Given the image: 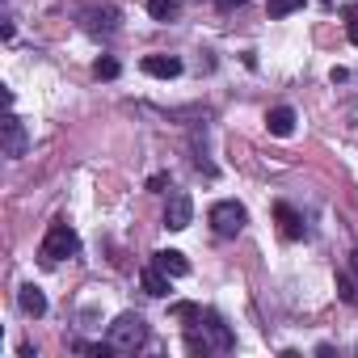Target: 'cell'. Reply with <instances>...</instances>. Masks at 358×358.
I'll return each instance as SVG.
<instances>
[{"label": "cell", "instance_id": "4", "mask_svg": "<svg viewBox=\"0 0 358 358\" xmlns=\"http://www.w3.org/2000/svg\"><path fill=\"white\" fill-rule=\"evenodd\" d=\"M190 220H194V199L186 190H173L169 194V207H164V228L169 232H186Z\"/></svg>", "mask_w": 358, "mask_h": 358}, {"label": "cell", "instance_id": "9", "mask_svg": "<svg viewBox=\"0 0 358 358\" xmlns=\"http://www.w3.org/2000/svg\"><path fill=\"white\" fill-rule=\"evenodd\" d=\"M274 220H278V228H282V236H287V241H299V236L308 232V228H303V215H299L295 207H287V203H278V207H274Z\"/></svg>", "mask_w": 358, "mask_h": 358}, {"label": "cell", "instance_id": "5", "mask_svg": "<svg viewBox=\"0 0 358 358\" xmlns=\"http://www.w3.org/2000/svg\"><path fill=\"white\" fill-rule=\"evenodd\" d=\"M199 329H203V337H207V345H211V350H220V354L236 345V337H232V329L224 324V316H220V312H203V320H199Z\"/></svg>", "mask_w": 358, "mask_h": 358}, {"label": "cell", "instance_id": "16", "mask_svg": "<svg viewBox=\"0 0 358 358\" xmlns=\"http://www.w3.org/2000/svg\"><path fill=\"white\" fill-rule=\"evenodd\" d=\"M118 72H122V68H118L114 55H101V59L93 64V76H97V80H118Z\"/></svg>", "mask_w": 358, "mask_h": 358}, {"label": "cell", "instance_id": "19", "mask_svg": "<svg viewBox=\"0 0 358 358\" xmlns=\"http://www.w3.org/2000/svg\"><path fill=\"white\" fill-rule=\"evenodd\" d=\"M345 38L358 47V5H354V9H345Z\"/></svg>", "mask_w": 358, "mask_h": 358}, {"label": "cell", "instance_id": "11", "mask_svg": "<svg viewBox=\"0 0 358 358\" xmlns=\"http://www.w3.org/2000/svg\"><path fill=\"white\" fill-rule=\"evenodd\" d=\"M266 127H270V135L287 139V135L295 131V110H291V106H274V110L266 114Z\"/></svg>", "mask_w": 358, "mask_h": 358}, {"label": "cell", "instance_id": "1", "mask_svg": "<svg viewBox=\"0 0 358 358\" xmlns=\"http://www.w3.org/2000/svg\"><path fill=\"white\" fill-rule=\"evenodd\" d=\"M76 249H80V236H76V228H72L68 220H55V224L47 228V241H43L38 257H43L47 266H55V262H64V257H76Z\"/></svg>", "mask_w": 358, "mask_h": 358}, {"label": "cell", "instance_id": "13", "mask_svg": "<svg viewBox=\"0 0 358 358\" xmlns=\"http://www.w3.org/2000/svg\"><path fill=\"white\" fill-rule=\"evenodd\" d=\"M85 17H89V22H85V30H93V34H97V30H114V26H118V13H114V9H89Z\"/></svg>", "mask_w": 358, "mask_h": 358}, {"label": "cell", "instance_id": "17", "mask_svg": "<svg viewBox=\"0 0 358 358\" xmlns=\"http://www.w3.org/2000/svg\"><path fill=\"white\" fill-rule=\"evenodd\" d=\"M337 295H341L345 303H358V287H354L350 274H337Z\"/></svg>", "mask_w": 358, "mask_h": 358}, {"label": "cell", "instance_id": "6", "mask_svg": "<svg viewBox=\"0 0 358 358\" xmlns=\"http://www.w3.org/2000/svg\"><path fill=\"white\" fill-rule=\"evenodd\" d=\"M30 152V135H26V122L17 114L5 118V156H26Z\"/></svg>", "mask_w": 358, "mask_h": 358}, {"label": "cell", "instance_id": "15", "mask_svg": "<svg viewBox=\"0 0 358 358\" xmlns=\"http://www.w3.org/2000/svg\"><path fill=\"white\" fill-rule=\"evenodd\" d=\"M148 13H152V22H173L177 17V0H148Z\"/></svg>", "mask_w": 358, "mask_h": 358}, {"label": "cell", "instance_id": "10", "mask_svg": "<svg viewBox=\"0 0 358 358\" xmlns=\"http://www.w3.org/2000/svg\"><path fill=\"white\" fill-rule=\"evenodd\" d=\"M139 287H143L152 299H164V295H169V274H164L160 266H143V270H139Z\"/></svg>", "mask_w": 358, "mask_h": 358}, {"label": "cell", "instance_id": "14", "mask_svg": "<svg viewBox=\"0 0 358 358\" xmlns=\"http://www.w3.org/2000/svg\"><path fill=\"white\" fill-rule=\"evenodd\" d=\"M169 312H173L177 320H186V324H199V320H203V308H199V303H190V299H177V303H169Z\"/></svg>", "mask_w": 358, "mask_h": 358}, {"label": "cell", "instance_id": "7", "mask_svg": "<svg viewBox=\"0 0 358 358\" xmlns=\"http://www.w3.org/2000/svg\"><path fill=\"white\" fill-rule=\"evenodd\" d=\"M148 76H156V80H173V76H182V59L177 55H143V64H139Z\"/></svg>", "mask_w": 358, "mask_h": 358}, {"label": "cell", "instance_id": "21", "mask_svg": "<svg viewBox=\"0 0 358 358\" xmlns=\"http://www.w3.org/2000/svg\"><path fill=\"white\" fill-rule=\"evenodd\" d=\"M350 266H354V270H358V249H354V253H350Z\"/></svg>", "mask_w": 358, "mask_h": 358}, {"label": "cell", "instance_id": "20", "mask_svg": "<svg viewBox=\"0 0 358 358\" xmlns=\"http://www.w3.org/2000/svg\"><path fill=\"white\" fill-rule=\"evenodd\" d=\"M164 186H169V173H156V177H148V190H156V194H160Z\"/></svg>", "mask_w": 358, "mask_h": 358}, {"label": "cell", "instance_id": "12", "mask_svg": "<svg viewBox=\"0 0 358 358\" xmlns=\"http://www.w3.org/2000/svg\"><path fill=\"white\" fill-rule=\"evenodd\" d=\"M17 303H22L26 316H47V295H43L34 282H26V287L17 291Z\"/></svg>", "mask_w": 358, "mask_h": 358}, {"label": "cell", "instance_id": "2", "mask_svg": "<svg viewBox=\"0 0 358 358\" xmlns=\"http://www.w3.org/2000/svg\"><path fill=\"white\" fill-rule=\"evenodd\" d=\"M143 341H148V324H143L139 312H122V316H114V324H110V345H114L118 354H135Z\"/></svg>", "mask_w": 358, "mask_h": 358}, {"label": "cell", "instance_id": "3", "mask_svg": "<svg viewBox=\"0 0 358 358\" xmlns=\"http://www.w3.org/2000/svg\"><path fill=\"white\" fill-rule=\"evenodd\" d=\"M207 220H211L215 236H241V232H245V224H249V211H245L241 203H215Z\"/></svg>", "mask_w": 358, "mask_h": 358}, {"label": "cell", "instance_id": "8", "mask_svg": "<svg viewBox=\"0 0 358 358\" xmlns=\"http://www.w3.org/2000/svg\"><path fill=\"white\" fill-rule=\"evenodd\" d=\"M152 266H160L169 278H182V274H190V262H186V253H177V249H160V253H152Z\"/></svg>", "mask_w": 358, "mask_h": 358}, {"label": "cell", "instance_id": "18", "mask_svg": "<svg viewBox=\"0 0 358 358\" xmlns=\"http://www.w3.org/2000/svg\"><path fill=\"white\" fill-rule=\"evenodd\" d=\"M295 9H303V0H270V17H287Z\"/></svg>", "mask_w": 358, "mask_h": 358}]
</instances>
